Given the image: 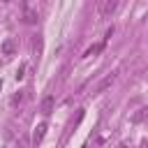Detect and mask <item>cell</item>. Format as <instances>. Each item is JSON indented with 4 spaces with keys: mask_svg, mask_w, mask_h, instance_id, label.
Wrapping results in <instances>:
<instances>
[{
    "mask_svg": "<svg viewBox=\"0 0 148 148\" xmlns=\"http://www.w3.org/2000/svg\"><path fill=\"white\" fill-rule=\"evenodd\" d=\"M111 35H113V25H111V28H109V30H106V32H104V39H102V42H106V39H109V37H111Z\"/></svg>",
    "mask_w": 148,
    "mask_h": 148,
    "instance_id": "cell-9",
    "label": "cell"
},
{
    "mask_svg": "<svg viewBox=\"0 0 148 148\" xmlns=\"http://www.w3.org/2000/svg\"><path fill=\"white\" fill-rule=\"evenodd\" d=\"M53 109H56V97H53V95H46V97L42 99V104H39V111H42L44 116H49Z\"/></svg>",
    "mask_w": 148,
    "mask_h": 148,
    "instance_id": "cell-5",
    "label": "cell"
},
{
    "mask_svg": "<svg viewBox=\"0 0 148 148\" xmlns=\"http://www.w3.org/2000/svg\"><path fill=\"white\" fill-rule=\"evenodd\" d=\"M23 72H25V65H21V67H18V74H16V79H23Z\"/></svg>",
    "mask_w": 148,
    "mask_h": 148,
    "instance_id": "cell-10",
    "label": "cell"
},
{
    "mask_svg": "<svg viewBox=\"0 0 148 148\" xmlns=\"http://www.w3.org/2000/svg\"><path fill=\"white\" fill-rule=\"evenodd\" d=\"M113 83H116V72H111V74H106V76H104V79H102V81H99V83L95 86V92L99 95V92H104L106 88H111Z\"/></svg>",
    "mask_w": 148,
    "mask_h": 148,
    "instance_id": "cell-3",
    "label": "cell"
},
{
    "mask_svg": "<svg viewBox=\"0 0 148 148\" xmlns=\"http://www.w3.org/2000/svg\"><path fill=\"white\" fill-rule=\"evenodd\" d=\"M102 49H104V42H99V44H95V46H90V49L86 51V56H97V53H99Z\"/></svg>",
    "mask_w": 148,
    "mask_h": 148,
    "instance_id": "cell-8",
    "label": "cell"
},
{
    "mask_svg": "<svg viewBox=\"0 0 148 148\" xmlns=\"http://www.w3.org/2000/svg\"><path fill=\"white\" fill-rule=\"evenodd\" d=\"M44 134H46V123H39V125L35 127V134H32V146H35V148H37V146L42 143Z\"/></svg>",
    "mask_w": 148,
    "mask_h": 148,
    "instance_id": "cell-6",
    "label": "cell"
},
{
    "mask_svg": "<svg viewBox=\"0 0 148 148\" xmlns=\"http://www.w3.org/2000/svg\"><path fill=\"white\" fill-rule=\"evenodd\" d=\"M118 9V0H104L99 5V18H111Z\"/></svg>",
    "mask_w": 148,
    "mask_h": 148,
    "instance_id": "cell-2",
    "label": "cell"
},
{
    "mask_svg": "<svg viewBox=\"0 0 148 148\" xmlns=\"http://www.w3.org/2000/svg\"><path fill=\"white\" fill-rule=\"evenodd\" d=\"M21 18H23V23H28V25H35V23L39 21L37 9H35L28 0H23V2H21Z\"/></svg>",
    "mask_w": 148,
    "mask_h": 148,
    "instance_id": "cell-1",
    "label": "cell"
},
{
    "mask_svg": "<svg viewBox=\"0 0 148 148\" xmlns=\"http://www.w3.org/2000/svg\"><path fill=\"white\" fill-rule=\"evenodd\" d=\"M2 2H12V0H2Z\"/></svg>",
    "mask_w": 148,
    "mask_h": 148,
    "instance_id": "cell-11",
    "label": "cell"
},
{
    "mask_svg": "<svg viewBox=\"0 0 148 148\" xmlns=\"http://www.w3.org/2000/svg\"><path fill=\"white\" fill-rule=\"evenodd\" d=\"M23 99H25V92H23V90H18V92L12 97V106H18V104H23Z\"/></svg>",
    "mask_w": 148,
    "mask_h": 148,
    "instance_id": "cell-7",
    "label": "cell"
},
{
    "mask_svg": "<svg viewBox=\"0 0 148 148\" xmlns=\"http://www.w3.org/2000/svg\"><path fill=\"white\" fill-rule=\"evenodd\" d=\"M0 51H2V56H14V53H16V39H14V37H7V39L0 44Z\"/></svg>",
    "mask_w": 148,
    "mask_h": 148,
    "instance_id": "cell-4",
    "label": "cell"
}]
</instances>
